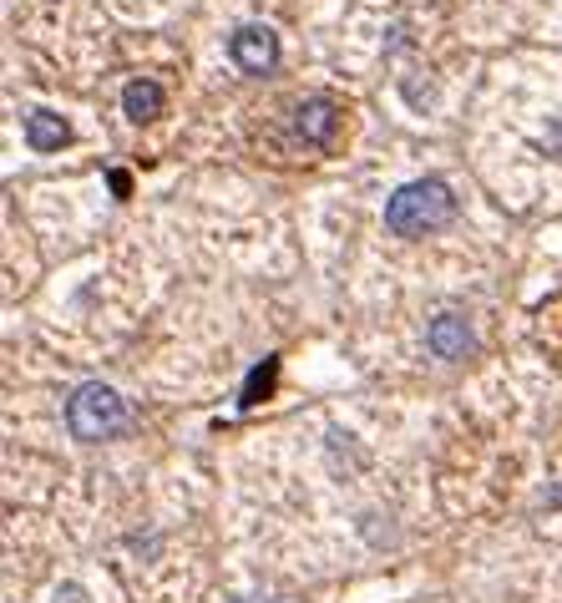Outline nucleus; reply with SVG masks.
I'll list each match as a JSON object with an SVG mask.
<instances>
[{
	"label": "nucleus",
	"mask_w": 562,
	"mask_h": 603,
	"mask_svg": "<svg viewBox=\"0 0 562 603\" xmlns=\"http://www.w3.org/2000/svg\"><path fill=\"white\" fill-rule=\"evenodd\" d=\"M228 62L238 71H249V77H269L279 66V36L274 26H263V21H249V26H234L228 36Z\"/></svg>",
	"instance_id": "3"
},
{
	"label": "nucleus",
	"mask_w": 562,
	"mask_h": 603,
	"mask_svg": "<svg viewBox=\"0 0 562 603\" xmlns=\"http://www.w3.org/2000/svg\"><path fill=\"white\" fill-rule=\"evenodd\" d=\"M274 370H279L274 355H269L263 366L249 370V386H244V406H259V395H269V386H274Z\"/></svg>",
	"instance_id": "8"
},
{
	"label": "nucleus",
	"mask_w": 562,
	"mask_h": 603,
	"mask_svg": "<svg viewBox=\"0 0 562 603\" xmlns=\"http://www.w3.org/2000/svg\"><path fill=\"white\" fill-rule=\"evenodd\" d=\"M162 87H157L153 77H132L127 87H122V112H127L132 122H153V118H162Z\"/></svg>",
	"instance_id": "7"
},
{
	"label": "nucleus",
	"mask_w": 562,
	"mask_h": 603,
	"mask_svg": "<svg viewBox=\"0 0 562 603\" xmlns=\"http://www.w3.org/2000/svg\"><path fill=\"white\" fill-rule=\"evenodd\" d=\"M66 143H71V122H66L61 112H52V107L26 112V147L31 153H61Z\"/></svg>",
	"instance_id": "6"
},
{
	"label": "nucleus",
	"mask_w": 562,
	"mask_h": 603,
	"mask_svg": "<svg viewBox=\"0 0 562 603\" xmlns=\"http://www.w3.org/2000/svg\"><path fill=\"white\" fill-rule=\"evenodd\" d=\"M426 350L436 355V360H467L471 350H476V335H471L467 315H436L431 325H426Z\"/></svg>",
	"instance_id": "5"
},
{
	"label": "nucleus",
	"mask_w": 562,
	"mask_h": 603,
	"mask_svg": "<svg viewBox=\"0 0 562 603\" xmlns=\"http://www.w3.org/2000/svg\"><path fill=\"white\" fill-rule=\"evenodd\" d=\"M335 132H340V102L335 97H304L294 107V137L304 147H329Z\"/></svg>",
	"instance_id": "4"
},
{
	"label": "nucleus",
	"mask_w": 562,
	"mask_h": 603,
	"mask_svg": "<svg viewBox=\"0 0 562 603\" xmlns=\"http://www.w3.org/2000/svg\"><path fill=\"white\" fill-rule=\"evenodd\" d=\"M542 143H548V153H552V158H562V118L548 127V137H542Z\"/></svg>",
	"instance_id": "9"
},
{
	"label": "nucleus",
	"mask_w": 562,
	"mask_h": 603,
	"mask_svg": "<svg viewBox=\"0 0 562 603\" xmlns=\"http://www.w3.org/2000/svg\"><path fill=\"white\" fill-rule=\"evenodd\" d=\"M66 426H71V436L87 442V446L117 442V436L132 426V411H127V401H122L112 386L87 381V386L71 391V401H66Z\"/></svg>",
	"instance_id": "2"
},
{
	"label": "nucleus",
	"mask_w": 562,
	"mask_h": 603,
	"mask_svg": "<svg viewBox=\"0 0 562 603\" xmlns=\"http://www.w3.org/2000/svg\"><path fill=\"white\" fill-rule=\"evenodd\" d=\"M56 603H87V593L77 583H66V589H56Z\"/></svg>",
	"instance_id": "10"
},
{
	"label": "nucleus",
	"mask_w": 562,
	"mask_h": 603,
	"mask_svg": "<svg viewBox=\"0 0 562 603\" xmlns=\"http://www.w3.org/2000/svg\"><path fill=\"white\" fill-rule=\"evenodd\" d=\"M457 219V193L441 178H416L385 198V228L395 238H426Z\"/></svg>",
	"instance_id": "1"
}]
</instances>
